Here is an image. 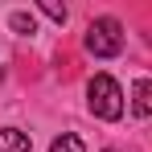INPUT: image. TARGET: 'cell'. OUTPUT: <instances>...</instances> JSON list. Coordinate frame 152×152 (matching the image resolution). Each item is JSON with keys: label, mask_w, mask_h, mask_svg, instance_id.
<instances>
[{"label": "cell", "mask_w": 152, "mask_h": 152, "mask_svg": "<svg viewBox=\"0 0 152 152\" xmlns=\"http://www.w3.org/2000/svg\"><path fill=\"white\" fill-rule=\"evenodd\" d=\"M86 107L99 119H119L124 115V91H119V82L111 74H95L91 86H86Z\"/></svg>", "instance_id": "obj_1"}, {"label": "cell", "mask_w": 152, "mask_h": 152, "mask_svg": "<svg viewBox=\"0 0 152 152\" xmlns=\"http://www.w3.org/2000/svg\"><path fill=\"white\" fill-rule=\"evenodd\" d=\"M86 50L95 58H115L124 50V25L115 17H95L86 25Z\"/></svg>", "instance_id": "obj_2"}, {"label": "cell", "mask_w": 152, "mask_h": 152, "mask_svg": "<svg viewBox=\"0 0 152 152\" xmlns=\"http://www.w3.org/2000/svg\"><path fill=\"white\" fill-rule=\"evenodd\" d=\"M132 115H152V78L132 82Z\"/></svg>", "instance_id": "obj_3"}, {"label": "cell", "mask_w": 152, "mask_h": 152, "mask_svg": "<svg viewBox=\"0 0 152 152\" xmlns=\"http://www.w3.org/2000/svg\"><path fill=\"white\" fill-rule=\"evenodd\" d=\"M0 152H29V132L4 127V132H0Z\"/></svg>", "instance_id": "obj_4"}, {"label": "cell", "mask_w": 152, "mask_h": 152, "mask_svg": "<svg viewBox=\"0 0 152 152\" xmlns=\"http://www.w3.org/2000/svg\"><path fill=\"white\" fill-rule=\"evenodd\" d=\"M50 152H86V148H82V140H78V136L62 132V136H58V140L50 144Z\"/></svg>", "instance_id": "obj_5"}, {"label": "cell", "mask_w": 152, "mask_h": 152, "mask_svg": "<svg viewBox=\"0 0 152 152\" xmlns=\"http://www.w3.org/2000/svg\"><path fill=\"white\" fill-rule=\"evenodd\" d=\"M41 12H45L50 21H58V25H66V4H58V0H41Z\"/></svg>", "instance_id": "obj_6"}, {"label": "cell", "mask_w": 152, "mask_h": 152, "mask_svg": "<svg viewBox=\"0 0 152 152\" xmlns=\"http://www.w3.org/2000/svg\"><path fill=\"white\" fill-rule=\"evenodd\" d=\"M12 29H17V33H37V21H33V17H29V12H12Z\"/></svg>", "instance_id": "obj_7"}]
</instances>
